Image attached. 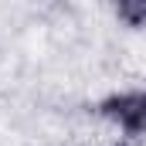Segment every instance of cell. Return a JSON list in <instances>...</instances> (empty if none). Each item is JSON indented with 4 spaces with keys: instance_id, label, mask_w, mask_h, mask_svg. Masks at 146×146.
<instances>
[{
    "instance_id": "obj_1",
    "label": "cell",
    "mask_w": 146,
    "mask_h": 146,
    "mask_svg": "<svg viewBox=\"0 0 146 146\" xmlns=\"http://www.w3.org/2000/svg\"><path fill=\"white\" fill-rule=\"evenodd\" d=\"M102 122H109L119 136H146V88L115 92L99 106Z\"/></svg>"
}]
</instances>
